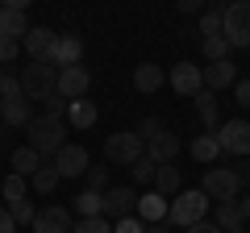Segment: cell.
Wrapping results in <instances>:
<instances>
[{"instance_id": "obj_1", "label": "cell", "mask_w": 250, "mask_h": 233, "mask_svg": "<svg viewBox=\"0 0 250 233\" xmlns=\"http://www.w3.org/2000/svg\"><path fill=\"white\" fill-rule=\"evenodd\" d=\"M25 137H29V146H34L38 154H59L62 146H67V121H62L59 113H42V116H34V121H29L25 125Z\"/></svg>"}, {"instance_id": "obj_2", "label": "cell", "mask_w": 250, "mask_h": 233, "mask_svg": "<svg viewBox=\"0 0 250 233\" xmlns=\"http://www.w3.org/2000/svg\"><path fill=\"white\" fill-rule=\"evenodd\" d=\"M104 158L113 167H134L138 158H146V142L138 137V129H117L104 137Z\"/></svg>"}, {"instance_id": "obj_3", "label": "cell", "mask_w": 250, "mask_h": 233, "mask_svg": "<svg viewBox=\"0 0 250 233\" xmlns=\"http://www.w3.org/2000/svg\"><path fill=\"white\" fill-rule=\"evenodd\" d=\"M221 38L233 50H250V0H233L221 13Z\"/></svg>"}, {"instance_id": "obj_4", "label": "cell", "mask_w": 250, "mask_h": 233, "mask_svg": "<svg viewBox=\"0 0 250 233\" xmlns=\"http://www.w3.org/2000/svg\"><path fill=\"white\" fill-rule=\"evenodd\" d=\"M54 92H59V71H54L50 63H29L25 71H21V96L34 104V100H50Z\"/></svg>"}, {"instance_id": "obj_5", "label": "cell", "mask_w": 250, "mask_h": 233, "mask_svg": "<svg viewBox=\"0 0 250 233\" xmlns=\"http://www.w3.org/2000/svg\"><path fill=\"white\" fill-rule=\"evenodd\" d=\"M205 213H208V196H205L200 188H192V192H179V196L171 200L167 221H171V225H179V229H192V225L205 221Z\"/></svg>"}, {"instance_id": "obj_6", "label": "cell", "mask_w": 250, "mask_h": 233, "mask_svg": "<svg viewBox=\"0 0 250 233\" xmlns=\"http://www.w3.org/2000/svg\"><path fill=\"white\" fill-rule=\"evenodd\" d=\"M200 192H205L208 200H217V204H238L242 183H238V175H233V167H208Z\"/></svg>"}, {"instance_id": "obj_7", "label": "cell", "mask_w": 250, "mask_h": 233, "mask_svg": "<svg viewBox=\"0 0 250 233\" xmlns=\"http://www.w3.org/2000/svg\"><path fill=\"white\" fill-rule=\"evenodd\" d=\"M213 137H217V146H221L225 154H242V158L250 154V121H242V116L225 121V125L217 129Z\"/></svg>"}, {"instance_id": "obj_8", "label": "cell", "mask_w": 250, "mask_h": 233, "mask_svg": "<svg viewBox=\"0 0 250 233\" xmlns=\"http://www.w3.org/2000/svg\"><path fill=\"white\" fill-rule=\"evenodd\" d=\"M138 196L142 192H134V188H108L104 192V221H125V216H138Z\"/></svg>"}, {"instance_id": "obj_9", "label": "cell", "mask_w": 250, "mask_h": 233, "mask_svg": "<svg viewBox=\"0 0 250 233\" xmlns=\"http://www.w3.org/2000/svg\"><path fill=\"white\" fill-rule=\"evenodd\" d=\"M80 58H83V42L75 34H54V46H50V54H46V63L54 67V71H62V67H80Z\"/></svg>"}, {"instance_id": "obj_10", "label": "cell", "mask_w": 250, "mask_h": 233, "mask_svg": "<svg viewBox=\"0 0 250 233\" xmlns=\"http://www.w3.org/2000/svg\"><path fill=\"white\" fill-rule=\"evenodd\" d=\"M92 92V75L88 67H62L59 71V96L67 100V104H75V100H88Z\"/></svg>"}, {"instance_id": "obj_11", "label": "cell", "mask_w": 250, "mask_h": 233, "mask_svg": "<svg viewBox=\"0 0 250 233\" xmlns=\"http://www.w3.org/2000/svg\"><path fill=\"white\" fill-rule=\"evenodd\" d=\"M88 150L75 142H67L59 154H54V171H59V179H80V175H88Z\"/></svg>"}, {"instance_id": "obj_12", "label": "cell", "mask_w": 250, "mask_h": 233, "mask_svg": "<svg viewBox=\"0 0 250 233\" xmlns=\"http://www.w3.org/2000/svg\"><path fill=\"white\" fill-rule=\"evenodd\" d=\"M29 229H34V233H71V208H62V204L38 208V216H34Z\"/></svg>"}, {"instance_id": "obj_13", "label": "cell", "mask_w": 250, "mask_h": 233, "mask_svg": "<svg viewBox=\"0 0 250 233\" xmlns=\"http://www.w3.org/2000/svg\"><path fill=\"white\" fill-rule=\"evenodd\" d=\"M175 154H179V137L171 134V129H163V134L146 137V158H150L154 167H167V162H175Z\"/></svg>"}, {"instance_id": "obj_14", "label": "cell", "mask_w": 250, "mask_h": 233, "mask_svg": "<svg viewBox=\"0 0 250 233\" xmlns=\"http://www.w3.org/2000/svg\"><path fill=\"white\" fill-rule=\"evenodd\" d=\"M171 88L179 96H196V92H205V71L192 63H175L171 67Z\"/></svg>"}, {"instance_id": "obj_15", "label": "cell", "mask_w": 250, "mask_h": 233, "mask_svg": "<svg viewBox=\"0 0 250 233\" xmlns=\"http://www.w3.org/2000/svg\"><path fill=\"white\" fill-rule=\"evenodd\" d=\"M29 29H34V25L25 21V13H21V9L0 4V42H25Z\"/></svg>"}, {"instance_id": "obj_16", "label": "cell", "mask_w": 250, "mask_h": 233, "mask_svg": "<svg viewBox=\"0 0 250 233\" xmlns=\"http://www.w3.org/2000/svg\"><path fill=\"white\" fill-rule=\"evenodd\" d=\"M167 213H171V200L167 196H159V192H142V196H138V221L163 225V221H167Z\"/></svg>"}, {"instance_id": "obj_17", "label": "cell", "mask_w": 250, "mask_h": 233, "mask_svg": "<svg viewBox=\"0 0 250 233\" xmlns=\"http://www.w3.org/2000/svg\"><path fill=\"white\" fill-rule=\"evenodd\" d=\"M233 83H238V67L229 63V58H225V63H208L205 67V92H225V88H233Z\"/></svg>"}, {"instance_id": "obj_18", "label": "cell", "mask_w": 250, "mask_h": 233, "mask_svg": "<svg viewBox=\"0 0 250 233\" xmlns=\"http://www.w3.org/2000/svg\"><path fill=\"white\" fill-rule=\"evenodd\" d=\"M0 121L4 125H29L34 121V104H29L25 96H9V100H0Z\"/></svg>"}, {"instance_id": "obj_19", "label": "cell", "mask_w": 250, "mask_h": 233, "mask_svg": "<svg viewBox=\"0 0 250 233\" xmlns=\"http://www.w3.org/2000/svg\"><path fill=\"white\" fill-rule=\"evenodd\" d=\"M50 46H54V29H46V25H34V29L25 34V54H29V63H46Z\"/></svg>"}, {"instance_id": "obj_20", "label": "cell", "mask_w": 250, "mask_h": 233, "mask_svg": "<svg viewBox=\"0 0 250 233\" xmlns=\"http://www.w3.org/2000/svg\"><path fill=\"white\" fill-rule=\"evenodd\" d=\"M196 116H200V125H205V134H217L221 129V108H217V96L213 92H196Z\"/></svg>"}, {"instance_id": "obj_21", "label": "cell", "mask_w": 250, "mask_h": 233, "mask_svg": "<svg viewBox=\"0 0 250 233\" xmlns=\"http://www.w3.org/2000/svg\"><path fill=\"white\" fill-rule=\"evenodd\" d=\"M163 83H167V75H163V67H159V63H138V67H134V88L142 92V96L159 92Z\"/></svg>"}, {"instance_id": "obj_22", "label": "cell", "mask_w": 250, "mask_h": 233, "mask_svg": "<svg viewBox=\"0 0 250 233\" xmlns=\"http://www.w3.org/2000/svg\"><path fill=\"white\" fill-rule=\"evenodd\" d=\"M9 162H13V175H21V179H25V175H38V171L46 167V162H42V154H38L29 142H25V146H17Z\"/></svg>"}, {"instance_id": "obj_23", "label": "cell", "mask_w": 250, "mask_h": 233, "mask_svg": "<svg viewBox=\"0 0 250 233\" xmlns=\"http://www.w3.org/2000/svg\"><path fill=\"white\" fill-rule=\"evenodd\" d=\"M154 192H159V196H167V200H175L179 192H184V175H179V167H159L154 171Z\"/></svg>"}, {"instance_id": "obj_24", "label": "cell", "mask_w": 250, "mask_h": 233, "mask_svg": "<svg viewBox=\"0 0 250 233\" xmlns=\"http://www.w3.org/2000/svg\"><path fill=\"white\" fill-rule=\"evenodd\" d=\"M96 104H92V100H75V104H67V125L71 129H92L96 125Z\"/></svg>"}, {"instance_id": "obj_25", "label": "cell", "mask_w": 250, "mask_h": 233, "mask_svg": "<svg viewBox=\"0 0 250 233\" xmlns=\"http://www.w3.org/2000/svg\"><path fill=\"white\" fill-rule=\"evenodd\" d=\"M71 208L80 213V221H88V216H104V196H100V192H80Z\"/></svg>"}, {"instance_id": "obj_26", "label": "cell", "mask_w": 250, "mask_h": 233, "mask_svg": "<svg viewBox=\"0 0 250 233\" xmlns=\"http://www.w3.org/2000/svg\"><path fill=\"white\" fill-rule=\"evenodd\" d=\"M192 158H196V162H217V158H221V146H217V137H213V134L192 137Z\"/></svg>"}, {"instance_id": "obj_27", "label": "cell", "mask_w": 250, "mask_h": 233, "mask_svg": "<svg viewBox=\"0 0 250 233\" xmlns=\"http://www.w3.org/2000/svg\"><path fill=\"white\" fill-rule=\"evenodd\" d=\"M217 229L221 233H233V229H246V221H242V213H238V204H217Z\"/></svg>"}, {"instance_id": "obj_28", "label": "cell", "mask_w": 250, "mask_h": 233, "mask_svg": "<svg viewBox=\"0 0 250 233\" xmlns=\"http://www.w3.org/2000/svg\"><path fill=\"white\" fill-rule=\"evenodd\" d=\"M29 188H34L38 196H50V192L59 188V171H54V162H46L38 175H29Z\"/></svg>"}, {"instance_id": "obj_29", "label": "cell", "mask_w": 250, "mask_h": 233, "mask_svg": "<svg viewBox=\"0 0 250 233\" xmlns=\"http://www.w3.org/2000/svg\"><path fill=\"white\" fill-rule=\"evenodd\" d=\"M221 13H225V4H213V9L200 13V34L205 38H221Z\"/></svg>"}, {"instance_id": "obj_30", "label": "cell", "mask_w": 250, "mask_h": 233, "mask_svg": "<svg viewBox=\"0 0 250 233\" xmlns=\"http://www.w3.org/2000/svg\"><path fill=\"white\" fill-rule=\"evenodd\" d=\"M200 50H205V58H208V63H225L233 46L225 42V38H205V46H200Z\"/></svg>"}, {"instance_id": "obj_31", "label": "cell", "mask_w": 250, "mask_h": 233, "mask_svg": "<svg viewBox=\"0 0 250 233\" xmlns=\"http://www.w3.org/2000/svg\"><path fill=\"white\" fill-rule=\"evenodd\" d=\"M0 192H4L9 204H21V200H25V179H21V175H9V179L0 183Z\"/></svg>"}, {"instance_id": "obj_32", "label": "cell", "mask_w": 250, "mask_h": 233, "mask_svg": "<svg viewBox=\"0 0 250 233\" xmlns=\"http://www.w3.org/2000/svg\"><path fill=\"white\" fill-rule=\"evenodd\" d=\"M9 96H21V75H13L9 67H0V100Z\"/></svg>"}, {"instance_id": "obj_33", "label": "cell", "mask_w": 250, "mask_h": 233, "mask_svg": "<svg viewBox=\"0 0 250 233\" xmlns=\"http://www.w3.org/2000/svg\"><path fill=\"white\" fill-rule=\"evenodd\" d=\"M154 171H159V167H154L150 158H138L134 167H129V179H134V183H154Z\"/></svg>"}, {"instance_id": "obj_34", "label": "cell", "mask_w": 250, "mask_h": 233, "mask_svg": "<svg viewBox=\"0 0 250 233\" xmlns=\"http://www.w3.org/2000/svg\"><path fill=\"white\" fill-rule=\"evenodd\" d=\"M108 188H113V183H108V167H88V192H100V196H104Z\"/></svg>"}, {"instance_id": "obj_35", "label": "cell", "mask_w": 250, "mask_h": 233, "mask_svg": "<svg viewBox=\"0 0 250 233\" xmlns=\"http://www.w3.org/2000/svg\"><path fill=\"white\" fill-rule=\"evenodd\" d=\"M4 208H9V216L17 225H34V216H38V208L29 204V200H21V204H4Z\"/></svg>"}, {"instance_id": "obj_36", "label": "cell", "mask_w": 250, "mask_h": 233, "mask_svg": "<svg viewBox=\"0 0 250 233\" xmlns=\"http://www.w3.org/2000/svg\"><path fill=\"white\" fill-rule=\"evenodd\" d=\"M71 233H113V221H104V216H88V221L71 225Z\"/></svg>"}, {"instance_id": "obj_37", "label": "cell", "mask_w": 250, "mask_h": 233, "mask_svg": "<svg viewBox=\"0 0 250 233\" xmlns=\"http://www.w3.org/2000/svg\"><path fill=\"white\" fill-rule=\"evenodd\" d=\"M21 58V42H0V67H9Z\"/></svg>"}, {"instance_id": "obj_38", "label": "cell", "mask_w": 250, "mask_h": 233, "mask_svg": "<svg viewBox=\"0 0 250 233\" xmlns=\"http://www.w3.org/2000/svg\"><path fill=\"white\" fill-rule=\"evenodd\" d=\"M163 129H167V125H163L159 116H146L142 125H138V137H142V142H146V137H154V134H163Z\"/></svg>"}, {"instance_id": "obj_39", "label": "cell", "mask_w": 250, "mask_h": 233, "mask_svg": "<svg viewBox=\"0 0 250 233\" xmlns=\"http://www.w3.org/2000/svg\"><path fill=\"white\" fill-rule=\"evenodd\" d=\"M113 233H146V225L138 221V216H125V221L113 225Z\"/></svg>"}, {"instance_id": "obj_40", "label": "cell", "mask_w": 250, "mask_h": 233, "mask_svg": "<svg viewBox=\"0 0 250 233\" xmlns=\"http://www.w3.org/2000/svg\"><path fill=\"white\" fill-rule=\"evenodd\" d=\"M233 100H238L242 108H250V79H238V83H233Z\"/></svg>"}, {"instance_id": "obj_41", "label": "cell", "mask_w": 250, "mask_h": 233, "mask_svg": "<svg viewBox=\"0 0 250 233\" xmlns=\"http://www.w3.org/2000/svg\"><path fill=\"white\" fill-rule=\"evenodd\" d=\"M62 108H67V100H62V96H59V92H54V96H50V100H46V113H59V116H62Z\"/></svg>"}, {"instance_id": "obj_42", "label": "cell", "mask_w": 250, "mask_h": 233, "mask_svg": "<svg viewBox=\"0 0 250 233\" xmlns=\"http://www.w3.org/2000/svg\"><path fill=\"white\" fill-rule=\"evenodd\" d=\"M179 13H205V0H179Z\"/></svg>"}, {"instance_id": "obj_43", "label": "cell", "mask_w": 250, "mask_h": 233, "mask_svg": "<svg viewBox=\"0 0 250 233\" xmlns=\"http://www.w3.org/2000/svg\"><path fill=\"white\" fill-rule=\"evenodd\" d=\"M13 229H17V221L9 216V208H0V233H13Z\"/></svg>"}, {"instance_id": "obj_44", "label": "cell", "mask_w": 250, "mask_h": 233, "mask_svg": "<svg viewBox=\"0 0 250 233\" xmlns=\"http://www.w3.org/2000/svg\"><path fill=\"white\" fill-rule=\"evenodd\" d=\"M233 175H238V183L246 188V183H250V162H238V167H233Z\"/></svg>"}, {"instance_id": "obj_45", "label": "cell", "mask_w": 250, "mask_h": 233, "mask_svg": "<svg viewBox=\"0 0 250 233\" xmlns=\"http://www.w3.org/2000/svg\"><path fill=\"white\" fill-rule=\"evenodd\" d=\"M184 233H221V229H217L213 221H200V225H192V229H184Z\"/></svg>"}, {"instance_id": "obj_46", "label": "cell", "mask_w": 250, "mask_h": 233, "mask_svg": "<svg viewBox=\"0 0 250 233\" xmlns=\"http://www.w3.org/2000/svg\"><path fill=\"white\" fill-rule=\"evenodd\" d=\"M238 213H242V221H250V196L238 200Z\"/></svg>"}, {"instance_id": "obj_47", "label": "cell", "mask_w": 250, "mask_h": 233, "mask_svg": "<svg viewBox=\"0 0 250 233\" xmlns=\"http://www.w3.org/2000/svg\"><path fill=\"white\" fill-rule=\"evenodd\" d=\"M146 233H171V225L163 221V225H146Z\"/></svg>"}, {"instance_id": "obj_48", "label": "cell", "mask_w": 250, "mask_h": 233, "mask_svg": "<svg viewBox=\"0 0 250 233\" xmlns=\"http://www.w3.org/2000/svg\"><path fill=\"white\" fill-rule=\"evenodd\" d=\"M233 233H246V229H233Z\"/></svg>"}, {"instance_id": "obj_49", "label": "cell", "mask_w": 250, "mask_h": 233, "mask_svg": "<svg viewBox=\"0 0 250 233\" xmlns=\"http://www.w3.org/2000/svg\"><path fill=\"white\" fill-rule=\"evenodd\" d=\"M246 233H250V229H246Z\"/></svg>"}]
</instances>
